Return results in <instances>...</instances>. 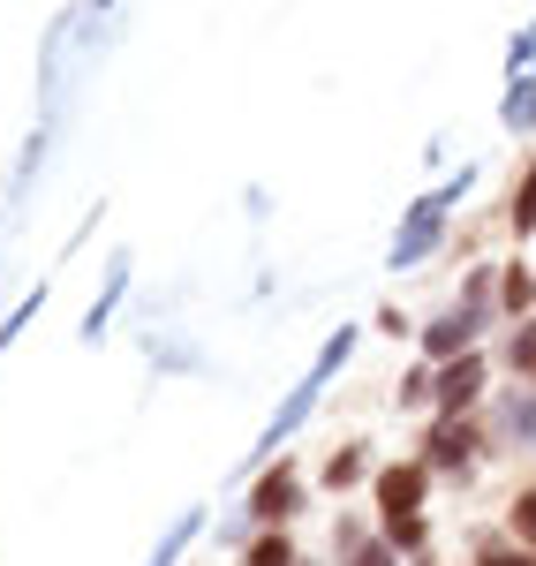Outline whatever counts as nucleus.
I'll list each match as a JSON object with an SVG mask.
<instances>
[{
    "mask_svg": "<svg viewBox=\"0 0 536 566\" xmlns=\"http://www.w3.org/2000/svg\"><path fill=\"white\" fill-rule=\"evenodd\" d=\"M348 355H356V333H348V325H340V333H333V340H325V348H317L311 378H303V386H295V392H287V400H280V416H272L265 446H280V438H287V431H303V416H311V408H317V392H325V378H333V370H340V363H348Z\"/></svg>",
    "mask_w": 536,
    "mask_h": 566,
    "instance_id": "f257e3e1",
    "label": "nucleus"
},
{
    "mask_svg": "<svg viewBox=\"0 0 536 566\" xmlns=\"http://www.w3.org/2000/svg\"><path fill=\"white\" fill-rule=\"evenodd\" d=\"M453 197H469V167L446 181V189H431L416 212H408V227H401V242H393V264H423L431 250H439V227H446V205Z\"/></svg>",
    "mask_w": 536,
    "mask_h": 566,
    "instance_id": "f03ea898",
    "label": "nucleus"
},
{
    "mask_svg": "<svg viewBox=\"0 0 536 566\" xmlns=\"http://www.w3.org/2000/svg\"><path fill=\"white\" fill-rule=\"evenodd\" d=\"M423 469H416V461H408V469H386V476H378V506H386V522L401 528V522H416V506H423Z\"/></svg>",
    "mask_w": 536,
    "mask_h": 566,
    "instance_id": "7ed1b4c3",
    "label": "nucleus"
},
{
    "mask_svg": "<svg viewBox=\"0 0 536 566\" xmlns=\"http://www.w3.org/2000/svg\"><path fill=\"white\" fill-rule=\"evenodd\" d=\"M431 392H439V408H446V416H461V408H469V400L484 392V363H476V355H461V363H446V370L431 378Z\"/></svg>",
    "mask_w": 536,
    "mask_h": 566,
    "instance_id": "20e7f679",
    "label": "nucleus"
},
{
    "mask_svg": "<svg viewBox=\"0 0 536 566\" xmlns=\"http://www.w3.org/2000/svg\"><path fill=\"white\" fill-rule=\"evenodd\" d=\"M476 325H484V310H453V317H439V325L423 333V348H431V363H453V355H469V340H476Z\"/></svg>",
    "mask_w": 536,
    "mask_h": 566,
    "instance_id": "39448f33",
    "label": "nucleus"
},
{
    "mask_svg": "<svg viewBox=\"0 0 536 566\" xmlns=\"http://www.w3.org/2000/svg\"><path fill=\"white\" fill-rule=\"evenodd\" d=\"M250 506H258V522H287V514L303 506V491H295V476H287V469H272V476L258 483V499H250Z\"/></svg>",
    "mask_w": 536,
    "mask_h": 566,
    "instance_id": "423d86ee",
    "label": "nucleus"
},
{
    "mask_svg": "<svg viewBox=\"0 0 536 566\" xmlns=\"http://www.w3.org/2000/svg\"><path fill=\"white\" fill-rule=\"evenodd\" d=\"M498 423H506V438H514V446H529V453H536V392L514 386L506 400H498Z\"/></svg>",
    "mask_w": 536,
    "mask_h": 566,
    "instance_id": "0eeeda50",
    "label": "nucleus"
},
{
    "mask_svg": "<svg viewBox=\"0 0 536 566\" xmlns=\"http://www.w3.org/2000/svg\"><path fill=\"white\" fill-rule=\"evenodd\" d=\"M469 453H476V431H469V423H461V416H446V423H439V431H431V461H469Z\"/></svg>",
    "mask_w": 536,
    "mask_h": 566,
    "instance_id": "6e6552de",
    "label": "nucleus"
},
{
    "mask_svg": "<svg viewBox=\"0 0 536 566\" xmlns=\"http://www.w3.org/2000/svg\"><path fill=\"white\" fill-rule=\"evenodd\" d=\"M506 129H536V76H514V91H506Z\"/></svg>",
    "mask_w": 536,
    "mask_h": 566,
    "instance_id": "1a4fd4ad",
    "label": "nucleus"
},
{
    "mask_svg": "<svg viewBox=\"0 0 536 566\" xmlns=\"http://www.w3.org/2000/svg\"><path fill=\"white\" fill-rule=\"evenodd\" d=\"M340 544H348L340 552L348 566H401V544H362V536H340Z\"/></svg>",
    "mask_w": 536,
    "mask_h": 566,
    "instance_id": "9d476101",
    "label": "nucleus"
},
{
    "mask_svg": "<svg viewBox=\"0 0 536 566\" xmlns=\"http://www.w3.org/2000/svg\"><path fill=\"white\" fill-rule=\"evenodd\" d=\"M498 295H506V310L522 317V310L536 303V272H522V264H506V280H498Z\"/></svg>",
    "mask_w": 536,
    "mask_h": 566,
    "instance_id": "9b49d317",
    "label": "nucleus"
},
{
    "mask_svg": "<svg viewBox=\"0 0 536 566\" xmlns=\"http://www.w3.org/2000/svg\"><path fill=\"white\" fill-rule=\"evenodd\" d=\"M197 528H204V514H197V506H189V514H181V522H175V536H167V544H159V552H151V566H175V559H181V544H189V536H197Z\"/></svg>",
    "mask_w": 536,
    "mask_h": 566,
    "instance_id": "f8f14e48",
    "label": "nucleus"
},
{
    "mask_svg": "<svg viewBox=\"0 0 536 566\" xmlns=\"http://www.w3.org/2000/svg\"><path fill=\"white\" fill-rule=\"evenodd\" d=\"M506 363H514V378H536V317H529V325H514V348H506Z\"/></svg>",
    "mask_w": 536,
    "mask_h": 566,
    "instance_id": "ddd939ff",
    "label": "nucleus"
},
{
    "mask_svg": "<svg viewBox=\"0 0 536 566\" xmlns=\"http://www.w3.org/2000/svg\"><path fill=\"white\" fill-rule=\"evenodd\" d=\"M514 234H536V167L522 175V189H514Z\"/></svg>",
    "mask_w": 536,
    "mask_h": 566,
    "instance_id": "4468645a",
    "label": "nucleus"
},
{
    "mask_svg": "<svg viewBox=\"0 0 536 566\" xmlns=\"http://www.w3.org/2000/svg\"><path fill=\"white\" fill-rule=\"evenodd\" d=\"M514 536L536 552V491H522V499H514Z\"/></svg>",
    "mask_w": 536,
    "mask_h": 566,
    "instance_id": "2eb2a0df",
    "label": "nucleus"
},
{
    "mask_svg": "<svg viewBox=\"0 0 536 566\" xmlns=\"http://www.w3.org/2000/svg\"><path fill=\"white\" fill-rule=\"evenodd\" d=\"M476 566H536V559H529V552H514V544H484Z\"/></svg>",
    "mask_w": 536,
    "mask_h": 566,
    "instance_id": "dca6fc26",
    "label": "nucleus"
},
{
    "mask_svg": "<svg viewBox=\"0 0 536 566\" xmlns=\"http://www.w3.org/2000/svg\"><path fill=\"white\" fill-rule=\"evenodd\" d=\"M356 469H362V453H333V461H325V483H333V491H340V483L356 476Z\"/></svg>",
    "mask_w": 536,
    "mask_h": 566,
    "instance_id": "f3484780",
    "label": "nucleus"
},
{
    "mask_svg": "<svg viewBox=\"0 0 536 566\" xmlns=\"http://www.w3.org/2000/svg\"><path fill=\"white\" fill-rule=\"evenodd\" d=\"M250 566H287V536H265V544L250 552Z\"/></svg>",
    "mask_w": 536,
    "mask_h": 566,
    "instance_id": "a211bd4d",
    "label": "nucleus"
},
{
    "mask_svg": "<svg viewBox=\"0 0 536 566\" xmlns=\"http://www.w3.org/2000/svg\"><path fill=\"white\" fill-rule=\"evenodd\" d=\"M31 310H39V295H31V303H15V317H8V325H0V348H8V340H15V333H23V325H31Z\"/></svg>",
    "mask_w": 536,
    "mask_h": 566,
    "instance_id": "6ab92c4d",
    "label": "nucleus"
},
{
    "mask_svg": "<svg viewBox=\"0 0 536 566\" xmlns=\"http://www.w3.org/2000/svg\"><path fill=\"white\" fill-rule=\"evenodd\" d=\"M91 8H114V0H91Z\"/></svg>",
    "mask_w": 536,
    "mask_h": 566,
    "instance_id": "aec40b11",
    "label": "nucleus"
}]
</instances>
